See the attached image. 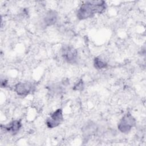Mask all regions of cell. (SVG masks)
Listing matches in <instances>:
<instances>
[{"label": "cell", "mask_w": 146, "mask_h": 146, "mask_svg": "<svg viewBox=\"0 0 146 146\" xmlns=\"http://www.w3.org/2000/svg\"><path fill=\"white\" fill-rule=\"evenodd\" d=\"M63 120V111L61 108H58L47 119L46 124L48 128H54L59 125Z\"/></svg>", "instance_id": "277c9868"}, {"label": "cell", "mask_w": 146, "mask_h": 146, "mask_svg": "<svg viewBox=\"0 0 146 146\" xmlns=\"http://www.w3.org/2000/svg\"><path fill=\"white\" fill-rule=\"evenodd\" d=\"M136 119L129 112L125 113L117 125L118 129L123 133H129L136 125Z\"/></svg>", "instance_id": "7a4b0ae2"}, {"label": "cell", "mask_w": 146, "mask_h": 146, "mask_svg": "<svg viewBox=\"0 0 146 146\" xmlns=\"http://www.w3.org/2000/svg\"><path fill=\"white\" fill-rule=\"evenodd\" d=\"M94 66L97 70H102L107 67V63L100 57H96L94 59Z\"/></svg>", "instance_id": "ba28073f"}, {"label": "cell", "mask_w": 146, "mask_h": 146, "mask_svg": "<svg viewBox=\"0 0 146 146\" xmlns=\"http://www.w3.org/2000/svg\"><path fill=\"white\" fill-rule=\"evenodd\" d=\"M61 55L63 59L70 64H75L78 60V51L70 45H63L61 48Z\"/></svg>", "instance_id": "3957f363"}, {"label": "cell", "mask_w": 146, "mask_h": 146, "mask_svg": "<svg viewBox=\"0 0 146 146\" xmlns=\"http://www.w3.org/2000/svg\"><path fill=\"white\" fill-rule=\"evenodd\" d=\"M107 9L104 1H88L82 3L77 11V18L84 20L92 17L95 14H102Z\"/></svg>", "instance_id": "6da1fadb"}, {"label": "cell", "mask_w": 146, "mask_h": 146, "mask_svg": "<svg viewBox=\"0 0 146 146\" xmlns=\"http://www.w3.org/2000/svg\"><path fill=\"white\" fill-rule=\"evenodd\" d=\"M84 87V83L82 79L79 80L74 85L73 87V90L74 91H81L83 89Z\"/></svg>", "instance_id": "9c48e42d"}, {"label": "cell", "mask_w": 146, "mask_h": 146, "mask_svg": "<svg viewBox=\"0 0 146 146\" xmlns=\"http://www.w3.org/2000/svg\"><path fill=\"white\" fill-rule=\"evenodd\" d=\"M35 86L31 82H18L15 84L14 91L19 96H26L34 90Z\"/></svg>", "instance_id": "5b68a950"}, {"label": "cell", "mask_w": 146, "mask_h": 146, "mask_svg": "<svg viewBox=\"0 0 146 146\" xmlns=\"http://www.w3.org/2000/svg\"><path fill=\"white\" fill-rule=\"evenodd\" d=\"M58 18L57 13L54 10H49L43 17V23L45 27L52 26L56 23Z\"/></svg>", "instance_id": "52a82bcc"}, {"label": "cell", "mask_w": 146, "mask_h": 146, "mask_svg": "<svg viewBox=\"0 0 146 146\" xmlns=\"http://www.w3.org/2000/svg\"><path fill=\"white\" fill-rule=\"evenodd\" d=\"M22 127V123L19 120H15L11 121L7 125L1 124V129L9 133L12 135H15L19 131Z\"/></svg>", "instance_id": "8992f818"}, {"label": "cell", "mask_w": 146, "mask_h": 146, "mask_svg": "<svg viewBox=\"0 0 146 146\" xmlns=\"http://www.w3.org/2000/svg\"><path fill=\"white\" fill-rule=\"evenodd\" d=\"M7 86V80L6 79H1V87H6V86Z\"/></svg>", "instance_id": "30bf717a"}]
</instances>
